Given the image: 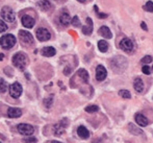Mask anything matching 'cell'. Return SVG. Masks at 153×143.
I'll list each match as a JSON object with an SVG mask.
<instances>
[{"instance_id": "obj_12", "label": "cell", "mask_w": 153, "mask_h": 143, "mask_svg": "<svg viewBox=\"0 0 153 143\" xmlns=\"http://www.w3.org/2000/svg\"><path fill=\"white\" fill-rule=\"evenodd\" d=\"M134 119H135V122H137L140 127H147V125H148V119L146 118L143 114L137 113V114H135V116H134Z\"/></svg>"}, {"instance_id": "obj_21", "label": "cell", "mask_w": 153, "mask_h": 143, "mask_svg": "<svg viewBox=\"0 0 153 143\" xmlns=\"http://www.w3.org/2000/svg\"><path fill=\"white\" fill-rule=\"evenodd\" d=\"M59 21H61V23L62 25H68L72 20H71L70 15H69L68 12H62L61 17H59Z\"/></svg>"}, {"instance_id": "obj_1", "label": "cell", "mask_w": 153, "mask_h": 143, "mask_svg": "<svg viewBox=\"0 0 153 143\" xmlns=\"http://www.w3.org/2000/svg\"><path fill=\"white\" fill-rule=\"evenodd\" d=\"M111 66L115 72H123L124 70H126L127 66H128V62L122 55H117V57L113 58L111 62Z\"/></svg>"}, {"instance_id": "obj_17", "label": "cell", "mask_w": 153, "mask_h": 143, "mask_svg": "<svg viewBox=\"0 0 153 143\" xmlns=\"http://www.w3.org/2000/svg\"><path fill=\"white\" fill-rule=\"evenodd\" d=\"M77 134L78 136L81 138V139H88L90 137V132L88 131V129L83 125H80V127L77 129Z\"/></svg>"}, {"instance_id": "obj_30", "label": "cell", "mask_w": 153, "mask_h": 143, "mask_svg": "<svg viewBox=\"0 0 153 143\" xmlns=\"http://www.w3.org/2000/svg\"><path fill=\"white\" fill-rule=\"evenodd\" d=\"M52 99H53V98H52V96H51V97H48V98H46V99L44 100V105L46 106L47 109H49V108L51 107V105H52V103H53Z\"/></svg>"}, {"instance_id": "obj_23", "label": "cell", "mask_w": 153, "mask_h": 143, "mask_svg": "<svg viewBox=\"0 0 153 143\" xmlns=\"http://www.w3.org/2000/svg\"><path fill=\"white\" fill-rule=\"evenodd\" d=\"M128 131L130 132L131 134H133V135H137V136L144 134L143 131H142L141 129H139L137 127H135V125L132 124V123H129V124H128Z\"/></svg>"}, {"instance_id": "obj_25", "label": "cell", "mask_w": 153, "mask_h": 143, "mask_svg": "<svg viewBox=\"0 0 153 143\" xmlns=\"http://www.w3.org/2000/svg\"><path fill=\"white\" fill-rule=\"evenodd\" d=\"M119 95L121 97H123V98H125V99L131 98V94H130V92H129L128 90H120L119 91Z\"/></svg>"}, {"instance_id": "obj_39", "label": "cell", "mask_w": 153, "mask_h": 143, "mask_svg": "<svg viewBox=\"0 0 153 143\" xmlns=\"http://www.w3.org/2000/svg\"><path fill=\"white\" fill-rule=\"evenodd\" d=\"M77 1H79V2H81V3H83V2L85 1V0H77Z\"/></svg>"}, {"instance_id": "obj_24", "label": "cell", "mask_w": 153, "mask_h": 143, "mask_svg": "<svg viewBox=\"0 0 153 143\" xmlns=\"http://www.w3.org/2000/svg\"><path fill=\"white\" fill-rule=\"evenodd\" d=\"M98 48H99V50H100L101 52H105V51L108 49V44H107L106 41L100 40L98 42Z\"/></svg>"}, {"instance_id": "obj_16", "label": "cell", "mask_w": 153, "mask_h": 143, "mask_svg": "<svg viewBox=\"0 0 153 143\" xmlns=\"http://www.w3.org/2000/svg\"><path fill=\"white\" fill-rule=\"evenodd\" d=\"M85 22H87V25L82 27V32L87 36H90L93 31V21L91 18H87Z\"/></svg>"}, {"instance_id": "obj_11", "label": "cell", "mask_w": 153, "mask_h": 143, "mask_svg": "<svg viewBox=\"0 0 153 143\" xmlns=\"http://www.w3.org/2000/svg\"><path fill=\"white\" fill-rule=\"evenodd\" d=\"M106 75H107V71L102 65H99L97 66L96 68V79L99 82H102L106 79Z\"/></svg>"}, {"instance_id": "obj_6", "label": "cell", "mask_w": 153, "mask_h": 143, "mask_svg": "<svg viewBox=\"0 0 153 143\" xmlns=\"http://www.w3.org/2000/svg\"><path fill=\"white\" fill-rule=\"evenodd\" d=\"M22 91L23 89L21 84L17 83V82L10 86V95L13 98H19L21 96V94H22Z\"/></svg>"}, {"instance_id": "obj_10", "label": "cell", "mask_w": 153, "mask_h": 143, "mask_svg": "<svg viewBox=\"0 0 153 143\" xmlns=\"http://www.w3.org/2000/svg\"><path fill=\"white\" fill-rule=\"evenodd\" d=\"M120 48H121L122 50H124V51H127V52L131 51L133 49L132 41H131L130 39H128V38L122 39V41L120 42Z\"/></svg>"}, {"instance_id": "obj_34", "label": "cell", "mask_w": 153, "mask_h": 143, "mask_svg": "<svg viewBox=\"0 0 153 143\" xmlns=\"http://www.w3.org/2000/svg\"><path fill=\"white\" fill-rule=\"evenodd\" d=\"M23 142H25V143H34V142H36V138H33V137L25 138V139L23 140Z\"/></svg>"}, {"instance_id": "obj_3", "label": "cell", "mask_w": 153, "mask_h": 143, "mask_svg": "<svg viewBox=\"0 0 153 143\" xmlns=\"http://www.w3.org/2000/svg\"><path fill=\"white\" fill-rule=\"evenodd\" d=\"M15 44H16V38L10 34L2 36L1 39H0V45L3 49L12 48L13 46H15Z\"/></svg>"}, {"instance_id": "obj_38", "label": "cell", "mask_w": 153, "mask_h": 143, "mask_svg": "<svg viewBox=\"0 0 153 143\" xmlns=\"http://www.w3.org/2000/svg\"><path fill=\"white\" fill-rule=\"evenodd\" d=\"M0 58H1L0 60H3V58H4V55H3V53H1V55H0Z\"/></svg>"}, {"instance_id": "obj_31", "label": "cell", "mask_w": 153, "mask_h": 143, "mask_svg": "<svg viewBox=\"0 0 153 143\" xmlns=\"http://www.w3.org/2000/svg\"><path fill=\"white\" fill-rule=\"evenodd\" d=\"M151 62H152V57H150V55H146V57L142 58V63L143 64H150Z\"/></svg>"}, {"instance_id": "obj_28", "label": "cell", "mask_w": 153, "mask_h": 143, "mask_svg": "<svg viewBox=\"0 0 153 143\" xmlns=\"http://www.w3.org/2000/svg\"><path fill=\"white\" fill-rule=\"evenodd\" d=\"M0 91H1V93H5L6 90H7V85H6L5 81H4L3 79H1V81H0Z\"/></svg>"}, {"instance_id": "obj_2", "label": "cell", "mask_w": 153, "mask_h": 143, "mask_svg": "<svg viewBox=\"0 0 153 143\" xmlns=\"http://www.w3.org/2000/svg\"><path fill=\"white\" fill-rule=\"evenodd\" d=\"M28 64V57L23 52H18L13 57V65L20 70H23Z\"/></svg>"}, {"instance_id": "obj_4", "label": "cell", "mask_w": 153, "mask_h": 143, "mask_svg": "<svg viewBox=\"0 0 153 143\" xmlns=\"http://www.w3.org/2000/svg\"><path fill=\"white\" fill-rule=\"evenodd\" d=\"M1 18L6 22H14L16 19V14L10 6H3L1 10Z\"/></svg>"}, {"instance_id": "obj_26", "label": "cell", "mask_w": 153, "mask_h": 143, "mask_svg": "<svg viewBox=\"0 0 153 143\" xmlns=\"http://www.w3.org/2000/svg\"><path fill=\"white\" fill-rule=\"evenodd\" d=\"M99 111V108L97 106H88L85 108V112L88 113H95V112H98Z\"/></svg>"}, {"instance_id": "obj_7", "label": "cell", "mask_w": 153, "mask_h": 143, "mask_svg": "<svg viewBox=\"0 0 153 143\" xmlns=\"http://www.w3.org/2000/svg\"><path fill=\"white\" fill-rule=\"evenodd\" d=\"M19 37H20V40L22 41L23 44L27 45V46H30V45L33 44V37L31 36L30 32L25 31V30H20Z\"/></svg>"}, {"instance_id": "obj_15", "label": "cell", "mask_w": 153, "mask_h": 143, "mask_svg": "<svg viewBox=\"0 0 153 143\" xmlns=\"http://www.w3.org/2000/svg\"><path fill=\"white\" fill-rule=\"evenodd\" d=\"M42 55H44V57H47V58H50V57H53V55H55V53H56V50H55L54 47H51V46H46L44 47V48L42 49Z\"/></svg>"}, {"instance_id": "obj_18", "label": "cell", "mask_w": 153, "mask_h": 143, "mask_svg": "<svg viewBox=\"0 0 153 143\" xmlns=\"http://www.w3.org/2000/svg\"><path fill=\"white\" fill-rule=\"evenodd\" d=\"M133 88H134V90L137 91V93L143 92L144 91V83H143V81H142V79L137 77V79H134V82H133Z\"/></svg>"}, {"instance_id": "obj_19", "label": "cell", "mask_w": 153, "mask_h": 143, "mask_svg": "<svg viewBox=\"0 0 153 143\" xmlns=\"http://www.w3.org/2000/svg\"><path fill=\"white\" fill-rule=\"evenodd\" d=\"M38 6L40 7L41 10L47 12L51 8V3L49 2V0H41V1L38 2Z\"/></svg>"}, {"instance_id": "obj_27", "label": "cell", "mask_w": 153, "mask_h": 143, "mask_svg": "<svg viewBox=\"0 0 153 143\" xmlns=\"http://www.w3.org/2000/svg\"><path fill=\"white\" fill-rule=\"evenodd\" d=\"M144 10H145L146 12L153 13V2L152 1H148L147 3L144 5Z\"/></svg>"}, {"instance_id": "obj_14", "label": "cell", "mask_w": 153, "mask_h": 143, "mask_svg": "<svg viewBox=\"0 0 153 143\" xmlns=\"http://www.w3.org/2000/svg\"><path fill=\"white\" fill-rule=\"evenodd\" d=\"M21 115H22V111L18 108H10L7 110V116L10 118H19L21 117Z\"/></svg>"}, {"instance_id": "obj_35", "label": "cell", "mask_w": 153, "mask_h": 143, "mask_svg": "<svg viewBox=\"0 0 153 143\" xmlns=\"http://www.w3.org/2000/svg\"><path fill=\"white\" fill-rule=\"evenodd\" d=\"M94 7H95V10H96V12L98 13V16H99V18H102V19L106 18V17H107V15H106V14H103V13H99V12H98V7H97L96 5H95Z\"/></svg>"}, {"instance_id": "obj_33", "label": "cell", "mask_w": 153, "mask_h": 143, "mask_svg": "<svg viewBox=\"0 0 153 143\" xmlns=\"http://www.w3.org/2000/svg\"><path fill=\"white\" fill-rule=\"evenodd\" d=\"M7 28V26H6V24L4 23V20H0V32H4Z\"/></svg>"}, {"instance_id": "obj_32", "label": "cell", "mask_w": 153, "mask_h": 143, "mask_svg": "<svg viewBox=\"0 0 153 143\" xmlns=\"http://www.w3.org/2000/svg\"><path fill=\"white\" fill-rule=\"evenodd\" d=\"M142 71H143V73H145V74H150V72H151V68H150L148 65H145V66L142 67Z\"/></svg>"}, {"instance_id": "obj_37", "label": "cell", "mask_w": 153, "mask_h": 143, "mask_svg": "<svg viewBox=\"0 0 153 143\" xmlns=\"http://www.w3.org/2000/svg\"><path fill=\"white\" fill-rule=\"evenodd\" d=\"M70 72H71L70 67H68V68H66V69H65V70H64V73H65V74H69V73H70Z\"/></svg>"}, {"instance_id": "obj_40", "label": "cell", "mask_w": 153, "mask_h": 143, "mask_svg": "<svg viewBox=\"0 0 153 143\" xmlns=\"http://www.w3.org/2000/svg\"><path fill=\"white\" fill-rule=\"evenodd\" d=\"M51 143H62V142H59V141H55V140H54V141H51Z\"/></svg>"}, {"instance_id": "obj_29", "label": "cell", "mask_w": 153, "mask_h": 143, "mask_svg": "<svg viewBox=\"0 0 153 143\" xmlns=\"http://www.w3.org/2000/svg\"><path fill=\"white\" fill-rule=\"evenodd\" d=\"M71 23H72V25H73V26H75V27L80 26V21H79V19H78V17H77V16L73 17V19H72V21H71Z\"/></svg>"}, {"instance_id": "obj_13", "label": "cell", "mask_w": 153, "mask_h": 143, "mask_svg": "<svg viewBox=\"0 0 153 143\" xmlns=\"http://www.w3.org/2000/svg\"><path fill=\"white\" fill-rule=\"evenodd\" d=\"M34 23H36L34 19L32 18V17L28 16V15H25V16L22 17V24H23V26H25L26 28H32Z\"/></svg>"}, {"instance_id": "obj_8", "label": "cell", "mask_w": 153, "mask_h": 143, "mask_svg": "<svg viewBox=\"0 0 153 143\" xmlns=\"http://www.w3.org/2000/svg\"><path fill=\"white\" fill-rule=\"evenodd\" d=\"M36 38H38V40L41 41V42H44V41H48L49 39L51 38L50 32H49L46 28H44V27H40V28L36 29Z\"/></svg>"}, {"instance_id": "obj_22", "label": "cell", "mask_w": 153, "mask_h": 143, "mask_svg": "<svg viewBox=\"0 0 153 143\" xmlns=\"http://www.w3.org/2000/svg\"><path fill=\"white\" fill-rule=\"evenodd\" d=\"M77 75L80 77L83 83H88L89 82V73H88V71L85 69H79L77 71Z\"/></svg>"}, {"instance_id": "obj_9", "label": "cell", "mask_w": 153, "mask_h": 143, "mask_svg": "<svg viewBox=\"0 0 153 143\" xmlns=\"http://www.w3.org/2000/svg\"><path fill=\"white\" fill-rule=\"evenodd\" d=\"M67 127H68V121H67V119H62L61 122L54 125V135L55 136L62 135Z\"/></svg>"}, {"instance_id": "obj_36", "label": "cell", "mask_w": 153, "mask_h": 143, "mask_svg": "<svg viewBox=\"0 0 153 143\" xmlns=\"http://www.w3.org/2000/svg\"><path fill=\"white\" fill-rule=\"evenodd\" d=\"M141 27L143 28L144 30H148V28H147V26H146V23L145 22H142L141 23Z\"/></svg>"}, {"instance_id": "obj_5", "label": "cell", "mask_w": 153, "mask_h": 143, "mask_svg": "<svg viewBox=\"0 0 153 143\" xmlns=\"http://www.w3.org/2000/svg\"><path fill=\"white\" fill-rule=\"evenodd\" d=\"M18 132L21 135H25V136H31L34 133V127L30 124H27V123H20L17 127Z\"/></svg>"}, {"instance_id": "obj_20", "label": "cell", "mask_w": 153, "mask_h": 143, "mask_svg": "<svg viewBox=\"0 0 153 143\" xmlns=\"http://www.w3.org/2000/svg\"><path fill=\"white\" fill-rule=\"evenodd\" d=\"M98 32H99V34H101V36H102L103 38H105V39H111V37H113L111 31L109 30L108 27H106V26L100 27L99 30H98Z\"/></svg>"}]
</instances>
